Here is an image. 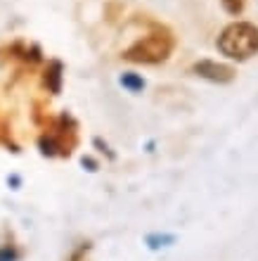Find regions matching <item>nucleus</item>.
I'll use <instances>...</instances> for the list:
<instances>
[{
  "label": "nucleus",
  "mask_w": 258,
  "mask_h": 261,
  "mask_svg": "<svg viewBox=\"0 0 258 261\" xmlns=\"http://www.w3.org/2000/svg\"><path fill=\"white\" fill-rule=\"evenodd\" d=\"M218 48L230 60H249L258 53V29L249 21H235L218 36Z\"/></svg>",
  "instance_id": "obj_1"
},
{
  "label": "nucleus",
  "mask_w": 258,
  "mask_h": 261,
  "mask_svg": "<svg viewBox=\"0 0 258 261\" xmlns=\"http://www.w3.org/2000/svg\"><path fill=\"white\" fill-rule=\"evenodd\" d=\"M170 50H173L170 36L156 31V34L145 36L142 41H137L135 45H130L123 53V57L128 62H137V64H159L170 55Z\"/></svg>",
  "instance_id": "obj_2"
},
{
  "label": "nucleus",
  "mask_w": 258,
  "mask_h": 261,
  "mask_svg": "<svg viewBox=\"0 0 258 261\" xmlns=\"http://www.w3.org/2000/svg\"><path fill=\"white\" fill-rule=\"evenodd\" d=\"M197 74H202L204 79H211V81H230L232 79V69L223 67V64H213V62H202L194 67Z\"/></svg>",
  "instance_id": "obj_3"
},
{
  "label": "nucleus",
  "mask_w": 258,
  "mask_h": 261,
  "mask_svg": "<svg viewBox=\"0 0 258 261\" xmlns=\"http://www.w3.org/2000/svg\"><path fill=\"white\" fill-rule=\"evenodd\" d=\"M173 240H176L173 235H150V238H147V245H150L152 249H159V247H166V245H170Z\"/></svg>",
  "instance_id": "obj_4"
},
{
  "label": "nucleus",
  "mask_w": 258,
  "mask_h": 261,
  "mask_svg": "<svg viewBox=\"0 0 258 261\" xmlns=\"http://www.w3.org/2000/svg\"><path fill=\"white\" fill-rule=\"evenodd\" d=\"M0 261H14L12 249H0Z\"/></svg>",
  "instance_id": "obj_5"
}]
</instances>
